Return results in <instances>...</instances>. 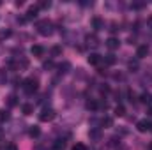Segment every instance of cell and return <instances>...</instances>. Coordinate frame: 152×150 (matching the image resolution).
Instances as JSON below:
<instances>
[{"label":"cell","mask_w":152,"mask_h":150,"mask_svg":"<svg viewBox=\"0 0 152 150\" xmlns=\"http://www.w3.org/2000/svg\"><path fill=\"white\" fill-rule=\"evenodd\" d=\"M37 32L41 36H51L53 34V25L48 21V20H42V21H37Z\"/></svg>","instance_id":"1"},{"label":"cell","mask_w":152,"mask_h":150,"mask_svg":"<svg viewBox=\"0 0 152 150\" xmlns=\"http://www.w3.org/2000/svg\"><path fill=\"white\" fill-rule=\"evenodd\" d=\"M23 90H25L27 94H34V92L37 90V79H36V78H27V79L23 81Z\"/></svg>","instance_id":"2"},{"label":"cell","mask_w":152,"mask_h":150,"mask_svg":"<svg viewBox=\"0 0 152 150\" xmlns=\"http://www.w3.org/2000/svg\"><path fill=\"white\" fill-rule=\"evenodd\" d=\"M53 118H55V110H51V108H44L42 111L39 113V120L41 122H50Z\"/></svg>","instance_id":"3"},{"label":"cell","mask_w":152,"mask_h":150,"mask_svg":"<svg viewBox=\"0 0 152 150\" xmlns=\"http://www.w3.org/2000/svg\"><path fill=\"white\" fill-rule=\"evenodd\" d=\"M136 127H138L140 133H147V131H151V122L149 120H140L136 124Z\"/></svg>","instance_id":"4"},{"label":"cell","mask_w":152,"mask_h":150,"mask_svg":"<svg viewBox=\"0 0 152 150\" xmlns=\"http://www.w3.org/2000/svg\"><path fill=\"white\" fill-rule=\"evenodd\" d=\"M37 12H39V7H37V5H32V7H28L25 20H34V18L37 16Z\"/></svg>","instance_id":"5"},{"label":"cell","mask_w":152,"mask_h":150,"mask_svg":"<svg viewBox=\"0 0 152 150\" xmlns=\"http://www.w3.org/2000/svg\"><path fill=\"white\" fill-rule=\"evenodd\" d=\"M147 53H149V46H138V50H136V57L138 58H143V57H147Z\"/></svg>","instance_id":"6"},{"label":"cell","mask_w":152,"mask_h":150,"mask_svg":"<svg viewBox=\"0 0 152 150\" xmlns=\"http://www.w3.org/2000/svg\"><path fill=\"white\" fill-rule=\"evenodd\" d=\"M85 41H87V44H88L90 48H97V46H99V41H97V37H96V36H87V39H85Z\"/></svg>","instance_id":"7"},{"label":"cell","mask_w":152,"mask_h":150,"mask_svg":"<svg viewBox=\"0 0 152 150\" xmlns=\"http://www.w3.org/2000/svg\"><path fill=\"white\" fill-rule=\"evenodd\" d=\"M118 44H120V42H118V39H117V37H110L108 41H106V46H108L110 50H117V48H118Z\"/></svg>","instance_id":"8"},{"label":"cell","mask_w":152,"mask_h":150,"mask_svg":"<svg viewBox=\"0 0 152 150\" xmlns=\"http://www.w3.org/2000/svg\"><path fill=\"white\" fill-rule=\"evenodd\" d=\"M99 62H101V55H97V53H90V57H88V64L97 66Z\"/></svg>","instance_id":"9"},{"label":"cell","mask_w":152,"mask_h":150,"mask_svg":"<svg viewBox=\"0 0 152 150\" xmlns=\"http://www.w3.org/2000/svg\"><path fill=\"white\" fill-rule=\"evenodd\" d=\"M30 53H32L34 57H42V55H44V48H42V46H32Z\"/></svg>","instance_id":"10"},{"label":"cell","mask_w":152,"mask_h":150,"mask_svg":"<svg viewBox=\"0 0 152 150\" xmlns=\"http://www.w3.org/2000/svg\"><path fill=\"white\" fill-rule=\"evenodd\" d=\"M115 115H117V117H124V115H126V108H124L122 104H118V106L115 108Z\"/></svg>","instance_id":"11"},{"label":"cell","mask_w":152,"mask_h":150,"mask_svg":"<svg viewBox=\"0 0 152 150\" xmlns=\"http://www.w3.org/2000/svg\"><path fill=\"white\" fill-rule=\"evenodd\" d=\"M28 134H30L32 138H37L39 134H41V131H39V127H36V125H34V127H30V131H28Z\"/></svg>","instance_id":"12"},{"label":"cell","mask_w":152,"mask_h":150,"mask_svg":"<svg viewBox=\"0 0 152 150\" xmlns=\"http://www.w3.org/2000/svg\"><path fill=\"white\" fill-rule=\"evenodd\" d=\"M21 111L25 113V115H30V113L34 111V108H32V104H23V108H21Z\"/></svg>","instance_id":"13"},{"label":"cell","mask_w":152,"mask_h":150,"mask_svg":"<svg viewBox=\"0 0 152 150\" xmlns=\"http://www.w3.org/2000/svg\"><path fill=\"white\" fill-rule=\"evenodd\" d=\"M9 120V111L7 110H0V122H5Z\"/></svg>","instance_id":"14"},{"label":"cell","mask_w":152,"mask_h":150,"mask_svg":"<svg viewBox=\"0 0 152 150\" xmlns=\"http://www.w3.org/2000/svg\"><path fill=\"white\" fill-rule=\"evenodd\" d=\"M92 23H94L96 30H101V28H103V21H101L99 18H94V20H92Z\"/></svg>","instance_id":"15"},{"label":"cell","mask_w":152,"mask_h":150,"mask_svg":"<svg viewBox=\"0 0 152 150\" xmlns=\"http://www.w3.org/2000/svg\"><path fill=\"white\" fill-rule=\"evenodd\" d=\"M90 138H92V140H99V138H101V131H99V129L90 131Z\"/></svg>","instance_id":"16"},{"label":"cell","mask_w":152,"mask_h":150,"mask_svg":"<svg viewBox=\"0 0 152 150\" xmlns=\"http://www.w3.org/2000/svg\"><path fill=\"white\" fill-rule=\"evenodd\" d=\"M53 147H55V150H60V149H64V147H66V141H64V140H57Z\"/></svg>","instance_id":"17"},{"label":"cell","mask_w":152,"mask_h":150,"mask_svg":"<svg viewBox=\"0 0 152 150\" xmlns=\"http://www.w3.org/2000/svg\"><path fill=\"white\" fill-rule=\"evenodd\" d=\"M7 103H9V106H16V103H18V101H16V95L11 94V95L7 97Z\"/></svg>","instance_id":"18"},{"label":"cell","mask_w":152,"mask_h":150,"mask_svg":"<svg viewBox=\"0 0 152 150\" xmlns=\"http://www.w3.org/2000/svg\"><path fill=\"white\" fill-rule=\"evenodd\" d=\"M103 125H106V127H112V125H113V120H112L110 117H106V118H103Z\"/></svg>","instance_id":"19"},{"label":"cell","mask_w":152,"mask_h":150,"mask_svg":"<svg viewBox=\"0 0 152 150\" xmlns=\"http://www.w3.org/2000/svg\"><path fill=\"white\" fill-rule=\"evenodd\" d=\"M5 79H7V74H5V71L2 69V71H0V85H5Z\"/></svg>","instance_id":"20"},{"label":"cell","mask_w":152,"mask_h":150,"mask_svg":"<svg viewBox=\"0 0 152 150\" xmlns=\"http://www.w3.org/2000/svg\"><path fill=\"white\" fill-rule=\"evenodd\" d=\"M60 53H62V48H58V46H53V48H51V55L57 57V55H60Z\"/></svg>","instance_id":"21"},{"label":"cell","mask_w":152,"mask_h":150,"mask_svg":"<svg viewBox=\"0 0 152 150\" xmlns=\"http://www.w3.org/2000/svg\"><path fill=\"white\" fill-rule=\"evenodd\" d=\"M87 108L88 110H96L97 108V103L96 101H87Z\"/></svg>","instance_id":"22"},{"label":"cell","mask_w":152,"mask_h":150,"mask_svg":"<svg viewBox=\"0 0 152 150\" xmlns=\"http://www.w3.org/2000/svg\"><path fill=\"white\" fill-rule=\"evenodd\" d=\"M4 150H18V147H16L14 143H5V145H4Z\"/></svg>","instance_id":"23"},{"label":"cell","mask_w":152,"mask_h":150,"mask_svg":"<svg viewBox=\"0 0 152 150\" xmlns=\"http://www.w3.org/2000/svg\"><path fill=\"white\" fill-rule=\"evenodd\" d=\"M140 99H142V103H147V104L151 103V95H149V94H142V97H140Z\"/></svg>","instance_id":"24"},{"label":"cell","mask_w":152,"mask_h":150,"mask_svg":"<svg viewBox=\"0 0 152 150\" xmlns=\"http://www.w3.org/2000/svg\"><path fill=\"white\" fill-rule=\"evenodd\" d=\"M104 60H106V64H110V66L115 64V57H113V55H106V58H104Z\"/></svg>","instance_id":"25"},{"label":"cell","mask_w":152,"mask_h":150,"mask_svg":"<svg viewBox=\"0 0 152 150\" xmlns=\"http://www.w3.org/2000/svg\"><path fill=\"white\" fill-rule=\"evenodd\" d=\"M129 69H131V71H136V69H138V62H136V60H134V62L131 60V62H129Z\"/></svg>","instance_id":"26"},{"label":"cell","mask_w":152,"mask_h":150,"mask_svg":"<svg viewBox=\"0 0 152 150\" xmlns=\"http://www.w3.org/2000/svg\"><path fill=\"white\" fill-rule=\"evenodd\" d=\"M11 36V30H2L0 32V39H5V37H9Z\"/></svg>","instance_id":"27"},{"label":"cell","mask_w":152,"mask_h":150,"mask_svg":"<svg viewBox=\"0 0 152 150\" xmlns=\"http://www.w3.org/2000/svg\"><path fill=\"white\" fill-rule=\"evenodd\" d=\"M69 67H71V66H69L67 62H64V64H60V69H64L62 73H67V69H69Z\"/></svg>","instance_id":"28"},{"label":"cell","mask_w":152,"mask_h":150,"mask_svg":"<svg viewBox=\"0 0 152 150\" xmlns=\"http://www.w3.org/2000/svg\"><path fill=\"white\" fill-rule=\"evenodd\" d=\"M37 7H42V9H46V7H50V2H46V0H42V2H39Z\"/></svg>","instance_id":"29"},{"label":"cell","mask_w":152,"mask_h":150,"mask_svg":"<svg viewBox=\"0 0 152 150\" xmlns=\"http://www.w3.org/2000/svg\"><path fill=\"white\" fill-rule=\"evenodd\" d=\"M73 150H87V149H85V145H81V143H76L75 147H73Z\"/></svg>","instance_id":"30"},{"label":"cell","mask_w":152,"mask_h":150,"mask_svg":"<svg viewBox=\"0 0 152 150\" xmlns=\"http://www.w3.org/2000/svg\"><path fill=\"white\" fill-rule=\"evenodd\" d=\"M149 25H151V27H152V16H151V18H149Z\"/></svg>","instance_id":"31"},{"label":"cell","mask_w":152,"mask_h":150,"mask_svg":"<svg viewBox=\"0 0 152 150\" xmlns=\"http://www.w3.org/2000/svg\"><path fill=\"white\" fill-rule=\"evenodd\" d=\"M149 149H151V150H152V141H151V145H149Z\"/></svg>","instance_id":"32"}]
</instances>
